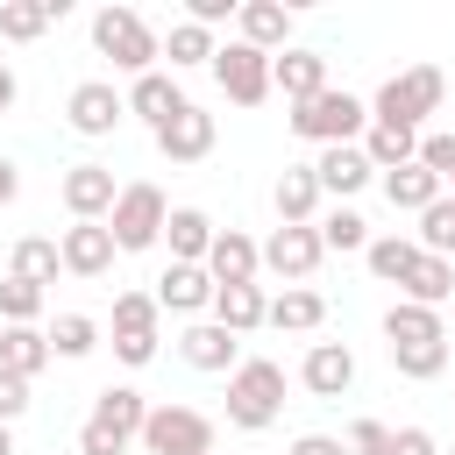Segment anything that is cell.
<instances>
[{"label": "cell", "instance_id": "8d00e7d4", "mask_svg": "<svg viewBox=\"0 0 455 455\" xmlns=\"http://www.w3.org/2000/svg\"><path fill=\"white\" fill-rule=\"evenodd\" d=\"M92 348H100V320H92V313H57V327H50V355L85 363Z\"/></svg>", "mask_w": 455, "mask_h": 455}, {"label": "cell", "instance_id": "f1b7e54d", "mask_svg": "<svg viewBox=\"0 0 455 455\" xmlns=\"http://www.w3.org/2000/svg\"><path fill=\"white\" fill-rule=\"evenodd\" d=\"M164 242H171V263H206V249H213V220H206L199 206H171Z\"/></svg>", "mask_w": 455, "mask_h": 455}, {"label": "cell", "instance_id": "7a4b0ae2", "mask_svg": "<svg viewBox=\"0 0 455 455\" xmlns=\"http://www.w3.org/2000/svg\"><path fill=\"white\" fill-rule=\"evenodd\" d=\"M92 50L114 57V71H128V78L164 71V36H156L135 7H100V14H92Z\"/></svg>", "mask_w": 455, "mask_h": 455}, {"label": "cell", "instance_id": "484cf974", "mask_svg": "<svg viewBox=\"0 0 455 455\" xmlns=\"http://www.w3.org/2000/svg\"><path fill=\"white\" fill-rule=\"evenodd\" d=\"M50 363H57V355H50V334H43V327H0V370H7V377H28V384H36Z\"/></svg>", "mask_w": 455, "mask_h": 455}, {"label": "cell", "instance_id": "ac0fdd59", "mask_svg": "<svg viewBox=\"0 0 455 455\" xmlns=\"http://www.w3.org/2000/svg\"><path fill=\"white\" fill-rule=\"evenodd\" d=\"M313 178H320V199H341V206H348L377 171H370V156H363L355 142H334V149H320V156H313Z\"/></svg>", "mask_w": 455, "mask_h": 455}, {"label": "cell", "instance_id": "277c9868", "mask_svg": "<svg viewBox=\"0 0 455 455\" xmlns=\"http://www.w3.org/2000/svg\"><path fill=\"white\" fill-rule=\"evenodd\" d=\"M277 412H284V370H277L270 355H242L235 377H228V427L263 434Z\"/></svg>", "mask_w": 455, "mask_h": 455}, {"label": "cell", "instance_id": "bcb514c9", "mask_svg": "<svg viewBox=\"0 0 455 455\" xmlns=\"http://www.w3.org/2000/svg\"><path fill=\"white\" fill-rule=\"evenodd\" d=\"M284 455H348V448H341V434H299Z\"/></svg>", "mask_w": 455, "mask_h": 455}, {"label": "cell", "instance_id": "f35d334b", "mask_svg": "<svg viewBox=\"0 0 455 455\" xmlns=\"http://www.w3.org/2000/svg\"><path fill=\"white\" fill-rule=\"evenodd\" d=\"M36 313H43V284L0 277V327H36Z\"/></svg>", "mask_w": 455, "mask_h": 455}, {"label": "cell", "instance_id": "e575fe53", "mask_svg": "<svg viewBox=\"0 0 455 455\" xmlns=\"http://www.w3.org/2000/svg\"><path fill=\"white\" fill-rule=\"evenodd\" d=\"M213 28H199V21H171V36H164V57H171V78L178 71H199V64H213Z\"/></svg>", "mask_w": 455, "mask_h": 455}, {"label": "cell", "instance_id": "7402d4cb", "mask_svg": "<svg viewBox=\"0 0 455 455\" xmlns=\"http://www.w3.org/2000/svg\"><path fill=\"white\" fill-rule=\"evenodd\" d=\"M270 199H277V228H313L320 220V178H313V164H284L277 185H270Z\"/></svg>", "mask_w": 455, "mask_h": 455}, {"label": "cell", "instance_id": "5bb4252c", "mask_svg": "<svg viewBox=\"0 0 455 455\" xmlns=\"http://www.w3.org/2000/svg\"><path fill=\"white\" fill-rule=\"evenodd\" d=\"M256 270H263V242L242 235V228H213L206 277H213V284H256Z\"/></svg>", "mask_w": 455, "mask_h": 455}, {"label": "cell", "instance_id": "ba28073f", "mask_svg": "<svg viewBox=\"0 0 455 455\" xmlns=\"http://www.w3.org/2000/svg\"><path fill=\"white\" fill-rule=\"evenodd\" d=\"M206 71H213V85H220L235 107H263V100H270V57L249 50V43H220Z\"/></svg>", "mask_w": 455, "mask_h": 455}, {"label": "cell", "instance_id": "6da1fadb", "mask_svg": "<svg viewBox=\"0 0 455 455\" xmlns=\"http://www.w3.org/2000/svg\"><path fill=\"white\" fill-rule=\"evenodd\" d=\"M142 419H149V398L135 384H107L78 427V455H128L142 441Z\"/></svg>", "mask_w": 455, "mask_h": 455}, {"label": "cell", "instance_id": "d4e9b609", "mask_svg": "<svg viewBox=\"0 0 455 455\" xmlns=\"http://www.w3.org/2000/svg\"><path fill=\"white\" fill-rule=\"evenodd\" d=\"M320 320H327V299L313 284H284L270 299V313H263V327H277V334H313Z\"/></svg>", "mask_w": 455, "mask_h": 455}, {"label": "cell", "instance_id": "2e32d148", "mask_svg": "<svg viewBox=\"0 0 455 455\" xmlns=\"http://www.w3.org/2000/svg\"><path fill=\"white\" fill-rule=\"evenodd\" d=\"M156 313H185V320H199L206 306H213V277H206V263H164V277H156Z\"/></svg>", "mask_w": 455, "mask_h": 455}, {"label": "cell", "instance_id": "5b68a950", "mask_svg": "<svg viewBox=\"0 0 455 455\" xmlns=\"http://www.w3.org/2000/svg\"><path fill=\"white\" fill-rule=\"evenodd\" d=\"M363 128H370V100H355V92H341V85H327V92H313V100L291 107V135H299V142H320V149L363 142Z\"/></svg>", "mask_w": 455, "mask_h": 455}, {"label": "cell", "instance_id": "d6986e66", "mask_svg": "<svg viewBox=\"0 0 455 455\" xmlns=\"http://www.w3.org/2000/svg\"><path fill=\"white\" fill-rule=\"evenodd\" d=\"M178 355H185L192 370H206V377H235V363H242V341H235L228 327H213V320H192V327L178 334Z\"/></svg>", "mask_w": 455, "mask_h": 455}, {"label": "cell", "instance_id": "681fc988", "mask_svg": "<svg viewBox=\"0 0 455 455\" xmlns=\"http://www.w3.org/2000/svg\"><path fill=\"white\" fill-rule=\"evenodd\" d=\"M0 455H14V427H0Z\"/></svg>", "mask_w": 455, "mask_h": 455}, {"label": "cell", "instance_id": "74e56055", "mask_svg": "<svg viewBox=\"0 0 455 455\" xmlns=\"http://www.w3.org/2000/svg\"><path fill=\"white\" fill-rule=\"evenodd\" d=\"M412 242H419V256H448V263H455V199H448V192H441V199L419 213Z\"/></svg>", "mask_w": 455, "mask_h": 455}, {"label": "cell", "instance_id": "cb8c5ba5", "mask_svg": "<svg viewBox=\"0 0 455 455\" xmlns=\"http://www.w3.org/2000/svg\"><path fill=\"white\" fill-rule=\"evenodd\" d=\"M206 313H213V327H228V334L242 341V334H256V327H263L270 291H263V284H213V306H206Z\"/></svg>", "mask_w": 455, "mask_h": 455}, {"label": "cell", "instance_id": "7c38bea8", "mask_svg": "<svg viewBox=\"0 0 455 455\" xmlns=\"http://www.w3.org/2000/svg\"><path fill=\"white\" fill-rule=\"evenodd\" d=\"M57 192H64V213H71V220H107L114 199H121V185H114L107 164H71Z\"/></svg>", "mask_w": 455, "mask_h": 455}, {"label": "cell", "instance_id": "30bf717a", "mask_svg": "<svg viewBox=\"0 0 455 455\" xmlns=\"http://www.w3.org/2000/svg\"><path fill=\"white\" fill-rule=\"evenodd\" d=\"M121 121H128V100L114 92V78H85V85H71V100H64V128H71V135L100 142V135H114Z\"/></svg>", "mask_w": 455, "mask_h": 455}, {"label": "cell", "instance_id": "836d02e7", "mask_svg": "<svg viewBox=\"0 0 455 455\" xmlns=\"http://www.w3.org/2000/svg\"><path fill=\"white\" fill-rule=\"evenodd\" d=\"M363 263H370V277H377V284H405V270L419 263V242H412V235H370Z\"/></svg>", "mask_w": 455, "mask_h": 455}, {"label": "cell", "instance_id": "4dcf8cb0", "mask_svg": "<svg viewBox=\"0 0 455 455\" xmlns=\"http://www.w3.org/2000/svg\"><path fill=\"white\" fill-rule=\"evenodd\" d=\"M398 299H412V306H434V313H441V306L455 299V263H448V256H419V263L405 270Z\"/></svg>", "mask_w": 455, "mask_h": 455}, {"label": "cell", "instance_id": "ffe728a7", "mask_svg": "<svg viewBox=\"0 0 455 455\" xmlns=\"http://www.w3.org/2000/svg\"><path fill=\"white\" fill-rule=\"evenodd\" d=\"M299 384H306L313 398H341V391L355 384V348H348V341H313L306 363H299Z\"/></svg>", "mask_w": 455, "mask_h": 455}, {"label": "cell", "instance_id": "1f68e13d", "mask_svg": "<svg viewBox=\"0 0 455 455\" xmlns=\"http://www.w3.org/2000/svg\"><path fill=\"white\" fill-rule=\"evenodd\" d=\"M355 149H363V156H370V171L384 178V171H398V164H412V156H419V135H412V128H384V121H370Z\"/></svg>", "mask_w": 455, "mask_h": 455}, {"label": "cell", "instance_id": "ee69618b", "mask_svg": "<svg viewBox=\"0 0 455 455\" xmlns=\"http://www.w3.org/2000/svg\"><path fill=\"white\" fill-rule=\"evenodd\" d=\"M235 7H242V0H185V21H199V28H220V21H235Z\"/></svg>", "mask_w": 455, "mask_h": 455}, {"label": "cell", "instance_id": "f6af8a7d", "mask_svg": "<svg viewBox=\"0 0 455 455\" xmlns=\"http://www.w3.org/2000/svg\"><path fill=\"white\" fill-rule=\"evenodd\" d=\"M391 455H441L427 427H391Z\"/></svg>", "mask_w": 455, "mask_h": 455}, {"label": "cell", "instance_id": "9c48e42d", "mask_svg": "<svg viewBox=\"0 0 455 455\" xmlns=\"http://www.w3.org/2000/svg\"><path fill=\"white\" fill-rule=\"evenodd\" d=\"M156 299L149 291H114V355L128 363V370H142V363H156Z\"/></svg>", "mask_w": 455, "mask_h": 455}, {"label": "cell", "instance_id": "60d3db41", "mask_svg": "<svg viewBox=\"0 0 455 455\" xmlns=\"http://www.w3.org/2000/svg\"><path fill=\"white\" fill-rule=\"evenodd\" d=\"M419 164H427V171L441 178V192H448V185H455V135H448V128H441V135H419Z\"/></svg>", "mask_w": 455, "mask_h": 455}, {"label": "cell", "instance_id": "e0dca14e", "mask_svg": "<svg viewBox=\"0 0 455 455\" xmlns=\"http://www.w3.org/2000/svg\"><path fill=\"white\" fill-rule=\"evenodd\" d=\"M235 43H249V50H263V57H277V50H291V7L284 0H242L235 7Z\"/></svg>", "mask_w": 455, "mask_h": 455}, {"label": "cell", "instance_id": "83f0119b", "mask_svg": "<svg viewBox=\"0 0 455 455\" xmlns=\"http://www.w3.org/2000/svg\"><path fill=\"white\" fill-rule=\"evenodd\" d=\"M384 199L398 206V213H427L434 199H441V178L412 156V164H398V171H384Z\"/></svg>", "mask_w": 455, "mask_h": 455}, {"label": "cell", "instance_id": "9a60e30c", "mask_svg": "<svg viewBox=\"0 0 455 455\" xmlns=\"http://www.w3.org/2000/svg\"><path fill=\"white\" fill-rule=\"evenodd\" d=\"M320 235L313 228H270V242H263V270H277L284 284H306L313 270H320Z\"/></svg>", "mask_w": 455, "mask_h": 455}, {"label": "cell", "instance_id": "7dc6e473", "mask_svg": "<svg viewBox=\"0 0 455 455\" xmlns=\"http://www.w3.org/2000/svg\"><path fill=\"white\" fill-rule=\"evenodd\" d=\"M14 199H21V164L0 156V206H14Z\"/></svg>", "mask_w": 455, "mask_h": 455}, {"label": "cell", "instance_id": "d590c367", "mask_svg": "<svg viewBox=\"0 0 455 455\" xmlns=\"http://www.w3.org/2000/svg\"><path fill=\"white\" fill-rule=\"evenodd\" d=\"M313 235H320V249H370V220L355 213V206H327L320 220H313Z\"/></svg>", "mask_w": 455, "mask_h": 455}, {"label": "cell", "instance_id": "603a6c76", "mask_svg": "<svg viewBox=\"0 0 455 455\" xmlns=\"http://www.w3.org/2000/svg\"><path fill=\"white\" fill-rule=\"evenodd\" d=\"M270 92H284L291 107L313 100V92H327V57L320 50H277L270 57Z\"/></svg>", "mask_w": 455, "mask_h": 455}, {"label": "cell", "instance_id": "4fadbf2b", "mask_svg": "<svg viewBox=\"0 0 455 455\" xmlns=\"http://www.w3.org/2000/svg\"><path fill=\"white\" fill-rule=\"evenodd\" d=\"M57 256H64V270H71V277H107L121 249H114L107 220H71V228L57 235Z\"/></svg>", "mask_w": 455, "mask_h": 455}, {"label": "cell", "instance_id": "7bdbcfd3", "mask_svg": "<svg viewBox=\"0 0 455 455\" xmlns=\"http://www.w3.org/2000/svg\"><path fill=\"white\" fill-rule=\"evenodd\" d=\"M21 412H28V377H7L0 370V427H14Z\"/></svg>", "mask_w": 455, "mask_h": 455}, {"label": "cell", "instance_id": "b9f144b4", "mask_svg": "<svg viewBox=\"0 0 455 455\" xmlns=\"http://www.w3.org/2000/svg\"><path fill=\"white\" fill-rule=\"evenodd\" d=\"M341 448H348V455H391V427H384V419H355V427L341 434Z\"/></svg>", "mask_w": 455, "mask_h": 455}, {"label": "cell", "instance_id": "3957f363", "mask_svg": "<svg viewBox=\"0 0 455 455\" xmlns=\"http://www.w3.org/2000/svg\"><path fill=\"white\" fill-rule=\"evenodd\" d=\"M441 100H448L441 64H412V71H398V78H384V85H377L370 121H384V128H412V135H419V121H427V114H441Z\"/></svg>", "mask_w": 455, "mask_h": 455}, {"label": "cell", "instance_id": "c3c4849f", "mask_svg": "<svg viewBox=\"0 0 455 455\" xmlns=\"http://www.w3.org/2000/svg\"><path fill=\"white\" fill-rule=\"evenodd\" d=\"M14 100H21V78H14L7 57H0V114H14Z\"/></svg>", "mask_w": 455, "mask_h": 455}, {"label": "cell", "instance_id": "44dd1931", "mask_svg": "<svg viewBox=\"0 0 455 455\" xmlns=\"http://www.w3.org/2000/svg\"><path fill=\"white\" fill-rule=\"evenodd\" d=\"M121 100H128V114H135L149 135H156L171 114H185V92H178V78H171V71H142V78H128V92H121Z\"/></svg>", "mask_w": 455, "mask_h": 455}, {"label": "cell", "instance_id": "52a82bcc", "mask_svg": "<svg viewBox=\"0 0 455 455\" xmlns=\"http://www.w3.org/2000/svg\"><path fill=\"white\" fill-rule=\"evenodd\" d=\"M142 448L149 455H213V419L192 412V405H149Z\"/></svg>", "mask_w": 455, "mask_h": 455}, {"label": "cell", "instance_id": "d6a6232c", "mask_svg": "<svg viewBox=\"0 0 455 455\" xmlns=\"http://www.w3.org/2000/svg\"><path fill=\"white\" fill-rule=\"evenodd\" d=\"M57 270H64V256H57V242H50V235H21V242L7 249V277H28V284H57Z\"/></svg>", "mask_w": 455, "mask_h": 455}, {"label": "cell", "instance_id": "8992f818", "mask_svg": "<svg viewBox=\"0 0 455 455\" xmlns=\"http://www.w3.org/2000/svg\"><path fill=\"white\" fill-rule=\"evenodd\" d=\"M164 220H171V199H164L149 178H135V185H121V199H114V213H107V235H114L121 256H142V249L164 242Z\"/></svg>", "mask_w": 455, "mask_h": 455}, {"label": "cell", "instance_id": "4316f807", "mask_svg": "<svg viewBox=\"0 0 455 455\" xmlns=\"http://www.w3.org/2000/svg\"><path fill=\"white\" fill-rule=\"evenodd\" d=\"M64 14H71V0H0V43H36Z\"/></svg>", "mask_w": 455, "mask_h": 455}, {"label": "cell", "instance_id": "8fae6325", "mask_svg": "<svg viewBox=\"0 0 455 455\" xmlns=\"http://www.w3.org/2000/svg\"><path fill=\"white\" fill-rule=\"evenodd\" d=\"M213 135H220L213 114L185 100V114H171V121L156 128V156H164V164H206V156H213Z\"/></svg>", "mask_w": 455, "mask_h": 455}, {"label": "cell", "instance_id": "ab89813d", "mask_svg": "<svg viewBox=\"0 0 455 455\" xmlns=\"http://www.w3.org/2000/svg\"><path fill=\"white\" fill-rule=\"evenodd\" d=\"M391 363H398V377H412V384H427V377H441V370H448V341H419V348H391Z\"/></svg>", "mask_w": 455, "mask_h": 455}, {"label": "cell", "instance_id": "f907efd6", "mask_svg": "<svg viewBox=\"0 0 455 455\" xmlns=\"http://www.w3.org/2000/svg\"><path fill=\"white\" fill-rule=\"evenodd\" d=\"M448 199H455V185H448Z\"/></svg>", "mask_w": 455, "mask_h": 455}, {"label": "cell", "instance_id": "f546056e", "mask_svg": "<svg viewBox=\"0 0 455 455\" xmlns=\"http://www.w3.org/2000/svg\"><path fill=\"white\" fill-rule=\"evenodd\" d=\"M384 341H391V348H419V341H448V327H441V313H434V306L398 299V306L384 313Z\"/></svg>", "mask_w": 455, "mask_h": 455}]
</instances>
